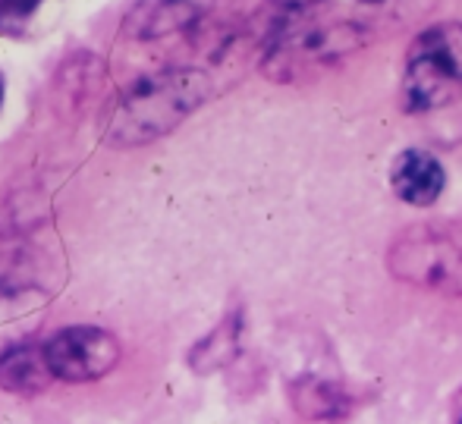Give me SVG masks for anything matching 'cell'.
<instances>
[{
  "label": "cell",
  "mask_w": 462,
  "mask_h": 424,
  "mask_svg": "<svg viewBox=\"0 0 462 424\" xmlns=\"http://www.w3.org/2000/svg\"><path fill=\"white\" fill-rule=\"evenodd\" d=\"M462 91V23H434L412 38L402 69L406 114H431Z\"/></svg>",
  "instance_id": "obj_4"
},
{
  "label": "cell",
  "mask_w": 462,
  "mask_h": 424,
  "mask_svg": "<svg viewBox=\"0 0 462 424\" xmlns=\"http://www.w3.org/2000/svg\"><path fill=\"white\" fill-rule=\"evenodd\" d=\"M42 0H0V35H19Z\"/></svg>",
  "instance_id": "obj_12"
},
{
  "label": "cell",
  "mask_w": 462,
  "mask_h": 424,
  "mask_svg": "<svg viewBox=\"0 0 462 424\" xmlns=\"http://www.w3.org/2000/svg\"><path fill=\"white\" fill-rule=\"evenodd\" d=\"M371 41L368 29L349 19L337 23H302V25H280L271 32L262 54V73L271 82H299L337 67L340 60L353 57Z\"/></svg>",
  "instance_id": "obj_3"
},
{
  "label": "cell",
  "mask_w": 462,
  "mask_h": 424,
  "mask_svg": "<svg viewBox=\"0 0 462 424\" xmlns=\"http://www.w3.org/2000/svg\"><path fill=\"white\" fill-rule=\"evenodd\" d=\"M447 170L425 148H406L390 164V189L412 207H431L444 195Z\"/></svg>",
  "instance_id": "obj_7"
},
{
  "label": "cell",
  "mask_w": 462,
  "mask_h": 424,
  "mask_svg": "<svg viewBox=\"0 0 462 424\" xmlns=\"http://www.w3.org/2000/svg\"><path fill=\"white\" fill-rule=\"evenodd\" d=\"M239 346H243V315L233 311V315H226L224 321L211 330V334L201 336L199 343L189 349V368L201 377L214 374V371L226 368V364L239 355Z\"/></svg>",
  "instance_id": "obj_10"
},
{
  "label": "cell",
  "mask_w": 462,
  "mask_h": 424,
  "mask_svg": "<svg viewBox=\"0 0 462 424\" xmlns=\"http://www.w3.org/2000/svg\"><path fill=\"white\" fill-rule=\"evenodd\" d=\"M362 4H374V0H362Z\"/></svg>",
  "instance_id": "obj_16"
},
{
  "label": "cell",
  "mask_w": 462,
  "mask_h": 424,
  "mask_svg": "<svg viewBox=\"0 0 462 424\" xmlns=\"http://www.w3.org/2000/svg\"><path fill=\"white\" fill-rule=\"evenodd\" d=\"M390 277L462 299V220H425L393 236L383 254Z\"/></svg>",
  "instance_id": "obj_2"
},
{
  "label": "cell",
  "mask_w": 462,
  "mask_h": 424,
  "mask_svg": "<svg viewBox=\"0 0 462 424\" xmlns=\"http://www.w3.org/2000/svg\"><path fill=\"white\" fill-rule=\"evenodd\" d=\"M226 4L230 0H139L123 19L120 35L126 41H158L205 23Z\"/></svg>",
  "instance_id": "obj_6"
},
{
  "label": "cell",
  "mask_w": 462,
  "mask_h": 424,
  "mask_svg": "<svg viewBox=\"0 0 462 424\" xmlns=\"http://www.w3.org/2000/svg\"><path fill=\"white\" fill-rule=\"evenodd\" d=\"M450 424H462V390L453 396V406H450Z\"/></svg>",
  "instance_id": "obj_14"
},
{
  "label": "cell",
  "mask_w": 462,
  "mask_h": 424,
  "mask_svg": "<svg viewBox=\"0 0 462 424\" xmlns=\"http://www.w3.org/2000/svg\"><path fill=\"white\" fill-rule=\"evenodd\" d=\"M101 79H104V67L97 57H73V60L63 67L60 79H57V88L63 91L60 104L79 107L92 91H97Z\"/></svg>",
  "instance_id": "obj_11"
},
{
  "label": "cell",
  "mask_w": 462,
  "mask_h": 424,
  "mask_svg": "<svg viewBox=\"0 0 462 424\" xmlns=\"http://www.w3.org/2000/svg\"><path fill=\"white\" fill-rule=\"evenodd\" d=\"M214 82L199 67H173L133 82L110 110L104 139L114 148H139L171 135L208 97Z\"/></svg>",
  "instance_id": "obj_1"
},
{
  "label": "cell",
  "mask_w": 462,
  "mask_h": 424,
  "mask_svg": "<svg viewBox=\"0 0 462 424\" xmlns=\"http://www.w3.org/2000/svg\"><path fill=\"white\" fill-rule=\"evenodd\" d=\"M4 91H6V85H4V73H0V104H4Z\"/></svg>",
  "instance_id": "obj_15"
},
{
  "label": "cell",
  "mask_w": 462,
  "mask_h": 424,
  "mask_svg": "<svg viewBox=\"0 0 462 424\" xmlns=\"http://www.w3.org/2000/svg\"><path fill=\"white\" fill-rule=\"evenodd\" d=\"M277 6H283V10H290V13H305V10H311L315 4H321V0H274Z\"/></svg>",
  "instance_id": "obj_13"
},
{
  "label": "cell",
  "mask_w": 462,
  "mask_h": 424,
  "mask_svg": "<svg viewBox=\"0 0 462 424\" xmlns=\"http://www.w3.org/2000/svg\"><path fill=\"white\" fill-rule=\"evenodd\" d=\"M51 371L57 381L67 383H92L107 377L120 364L123 346L110 330L95 324H73V327L57 330L44 343Z\"/></svg>",
  "instance_id": "obj_5"
},
{
  "label": "cell",
  "mask_w": 462,
  "mask_h": 424,
  "mask_svg": "<svg viewBox=\"0 0 462 424\" xmlns=\"http://www.w3.org/2000/svg\"><path fill=\"white\" fill-rule=\"evenodd\" d=\"M290 406L305 421H340L359 409V396L343 381L321 374H299L286 383Z\"/></svg>",
  "instance_id": "obj_8"
},
{
  "label": "cell",
  "mask_w": 462,
  "mask_h": 424,
  "mask_svg": "<svg viewBox=\"0 0 462 424\" xmlns=\"http://www.w3.org/2000/svg\"><path fill=\"white\" fill-rule=\"evenodd\" d=\"M44 343H16L0 352V390L13 396H38L54 383Z\"/></svg>",
  "instance_id": "obj_9"
}]
</instances>
